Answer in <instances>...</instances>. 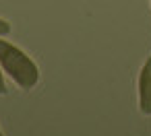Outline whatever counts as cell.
Instances as JSON below:
<instances>
[{
    "label": "cell",
    "instance_id": "obj_1",
    "mask_svg": "<svg viewBox=\"0 0 151 136\" xmlns=\"http://www.w3.org/2000/svg\"><path fill=\"white\" fill-rule=\"evenodd\" d=\"M0 66L2 70L25 91L33 89L40 80V68L37 64L15 43L0 39Z\"/></svg>",
    "mask_w": 151,
    "mask_h": 136
},
{
    "label": "cell",
    "instance_id": "obj_2",
    "mask_svg": "<svg viewBox=\"0 0 151 136\" xmlns=\"http://www.w3.org/2000/svg\"><path fill=\"white\" fill-rule=\"evenodd\" d=\"M139 107L145 115H151V58L145 60L139 72Z\"/></svg>",
    "mask_w": 151,
    "mask_h": 136
},
{
    "label": "cell",
    "instance_id": "obj_3",
    "mask_svg": "<svg viewBox=\"0 0 151 136\" xmlns=\"http://www.w3.org/2000/svg\"><path fill=\"white\" fill-rule=\"evenodd\" d=\"M9 33H11V23L4 21V19H0V37H4Z\"/></svg>",
    "mask_w": 151,
    "mask_h": 136
},
{
    "label": "cell",
    "instance_id": "obj_4",
    "mask_svg": "<svg viewBox=\"0 0 151 136\" xmlns=\"http://www.w3.org/2000/svg\"><path fill=\"white\" fill-rule=\"evenodd\" d=\"M6 93V83H4V76H2V66H0V95Z\"/></svg>",
    "mask_w": 151,
    "mask_h": 136
},
{
    "label": "cell",
    "instance_id": "obj_5",
    "mask_svg": "<svg viewBox=\"0 0 151 136\" xmlns=\"http://www.w3.org/2000/svg\"><path fill=\"white\" fill-rule=\"evenodd\" d=\"M0 136H4V134H2V130H0Z\"/></svg>",
    "mask_w": 151,
    "mask_h": 136
}]
</instances>
